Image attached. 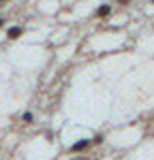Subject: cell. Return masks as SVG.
Returning a JSON list of instances; mask_svg holds the SVG:
<instances>
[{
    "mask_svg": "<svg viewBox=\"0 0 154 160\" xmlns=\"http://www.w3.org/2000/svg\"><path fill=\"white\" fill-rule=\"evenodd\" d=\"M22 32H24V28H19V26H15V28H9V32H7V37L11 38H17V37H22Z\"/></svg>",
    "mask_w": 154,
    "mask_h": 160,
    "instance_id": "7a4b0ae2",
    "label": "cell"
},
{
    "mask_svg": "<svg viewBox=\"0 0 154 160\" xmlns=\"http://www.w3.org/2000/svg\"><path fill=\"white\" fill-rule=\"evenodd\" d=\"M109 13H111V7H109V4H103V7H99V9H96V13H94V15H96V17H107Z\"/></svg>",
    "mask_w": 154,
    "mask_h": 160,
    "instance_id": "3957f363",
    "label": "cell"
},
{
    "mask_svg": "<svg viewBox=\"0 0 154 160\" xmlns=\"http://www.w3.org/2000/svg\"><path fill=\"white\" fill-rule=\"evenodd\" d=\"M90 145H92V141H90V139H81V141H77L75 145H71V152H73V154H77V152H84V149H88Z\"/></svg>",
    "mask_w": 154,
    "mask_h": 160,
    "instance_id": "6da1fadb",
    "label": "cell"
},
{
    "mask_svg": "<svg viewBox=\"0 0 154 160\" xmlns=\"http://www.w3.org/2000/svg\"><path fill=\"white\" fill-rule=\"evenodd\" d=\"M2 24H4V19H2V17H0V26H2Z\"/></svg>",
    "mask_w": 154,
    "mask_h": 160,
    "instance_id": "5b68a950",
    "label": "cell"
},
{
    "mask_svg": "<svg viewBox=\"0 0 154 160\" xmlns=\"http://www.w3.org/2000/svg\"><path fill=\"white\" fill-rule=\"evenodd\" d=\"M22 120H24L26 124H30V122H32V120H34V115H32V113L28 111V113H24V118H22Z\"/></svg>",
    "mask_w": 154,
    "mask_h": 160,
    "instance_id": "277c9868",
    "label": "cell"
}]
</instances>
